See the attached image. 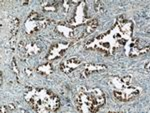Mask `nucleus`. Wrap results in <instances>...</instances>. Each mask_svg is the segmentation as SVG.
Instances as JSON below:
<instances>
[{"label":"nucleus","instance_id":"obj_1","mask_svg":"<svg viewBox=\"0 0 150 113\" xmlns=\"http://www.w3.org/2000/svg\"><path fill=\"white\" fill-rule=\"evenodd\" d=\"M132 32L133 23L123 15H120L116 18L112 28L86 41L84 48L98 50L106 56H113L131 39Z\"/></svg>","mask_w":150,"mask_h":113},{"label":"nucleus","instance_id":"obj_2","mask_svg":"<svg viewBox=\"0 0 150 113\" xmlns=\"http://www.w3.org/2000/svg\"><path fill=\"white\" fill-rule=\"evenodd\" d=\"M23 96L29 106L39 113L55 112L61 104L59 97L46 88L27 86Z\"/></svg>","mask_w":150,"mask_h":113},{"label":"nucleus","instance_id":"obj_3","mask_svg":"<svg viewBox=\"0 0 150 113\" xmlns=\"http://www.w3.org/2000/svg\"><path fill=\"white\" fill-rule=\"evenodd\" d=\"M106 96L100 88L79 87L75 97V105L78 112L93 113L97 112L105 104Z\"/></svg>","mask_w":150,"mask_h":113},{"label":"nucleus","instance_id":"obj_4","mask_svg":"<svg viewBox=\"0 0 150 113\" xmlns=\"http://www.w3.org/2000/svg\"><path fill=\"white\" fill-rule=\"evenodd\" d=\"M42 49V43L37 39H23L18 43V52L22 60L40 54Z\"/></svg>","mask_w":150,"mask_h":113},{"label":"nucleus","instance_id":"obj_5","mask_svg":"<svg viewBox=\"0 0 150 113\" xmlns=\"http://www.w3.org/2000/svg\"><path fill=\"white\" fill-rule=\"evenodd\" d=\"M50 22H51L50 19L33 11L29 14L27 19L24 22V31H25L26 34L30 35L32 33H35L37 31L46 28Z\"/></svg>","mask_w":150,"mask_h":113},{"label":"nucleus","instance_id":"obj_6","mask_svg":"<svg viewBox=\"0 0 150 113\" xmlns=\"http://www.w3.org/2000/svg\"><path fill=\"white\" fill-rule=\"evenodd\" d=\"M87 20H88L87 4L85 1H79L73 10V15L67 21V23H69L70 25L76 27V26L85 24L87 22Z\"/></svg>","mask_w":150,"mask_h":113},{"label":"nucleus","instance_id":"obj_7","mask_svg":"<svg viewBox=\"0 0 150 113\" xmlns=\"http://www.w3.org/2000/svg\"><path fill=\"white\" fill-rule=\"evenodd\" d=\"M140 92H141V90H140L139 87L133 86L130 84V85L122 88V89L114 90L113 91V95L119 101L128 102V101H131L134 98H136L140 94Z\"/></svg>","mask_w":150,"mask_h":113},{"label":"nucleus","instance_id":"obj_8","mask_svg":"<svg viewBox=\"0 0 150 113\" xmlns=\"http://www.w3.org/2000/svg\"><path fill=\"white\" fill-rule=\"evenodd\" d=\"M140 40L139 38H131L124 46L125 54L128 57H135L138 55L146 54L149 52V45L145 46L143 48H140Z\"/></svg>","mask_w":150,"mask_h":113},{"label":"nucleus","instance_id":"obj_9","mask_svg":"<svg viewBox=\"0 0 150 113\" xmlns=\"http://www.w3.org/2000/svg\"><path fill=\"white\" fill-rule=\"evenodd\" d=\"M69 46H70V42H66V41L55 43V44H53L52 46L50 47L49 51H48V53L46 55V59L55 60L57 58H60V57H62L66 53Z\"/></svg>","mask_w":150,"mask_h":113},{"label":"nucleus","instance_id":"obj_10","mask_svg":"<svg viewBox=\"0 0 150 113\" xmlns=\"http://www.w3.org/2000/svg\"><path fill=\"white\" fill-rule=\"evenodd\" d=\"M55 31L58 34L64 36L65 38H68V39H73L77 36V30L74 26L70 25L67 22H59L56 24L55 26Z\"/></svg>","mask_w":150,"mask_h":113},{"label":"nucleus","instance_id":"obj_11","mask_svg":"<svg viewBox=\"0 0 150 113\" xmlns=\"http://www.w3.org/2000/svg\"><path fill=\"white\" fill-rule=\"evenodd\" d=\"M81 63L82 61L79 58L72 57V58L65 60V61H63L60 64V70L65 74H70L72 71H74L75 69L78 68L81 65Z\"/></svg>","mask_w":150,"mask_h":113},{"label":"nucleus","instance_id":"obj_12","mask_svg":"<svg viewBox=\"0 0 150 113\" xmlns=\"http://www.w3.org/2000/svg\"><path fill=\"white\" fill-rule=\"evenodd\" d=\"M106 65L104 64H99V63H87L84 65L83 69H82L80 73L81 78H87L90 75L92 72L95 71H101V70H106Z\"/></svg>","mask_w":150,"mask_h":113},{"label":"nucleus","instance_id":"obj_13","mask_svg":"<svg viewBox=\"0 0 150 113\" xmlns=\"http://www.w3.org/2000/svg\"><path fill=\"white\" fill-rule=\"evenodd\" d=\"M110 83L113 86L114 90L122 89V88L130 85V83H131V76H124V77L113 76V77L110 78Z\"/></svg>","mask_w":150,"mask_h":113},{"label":"nucleus","instance_id":"obj_14","mask_svg":"<svg viewBox=\"0 0 150 113\" xmlns=\"http://www.w3.org/2000/svg\"><path fill=\"white\" fill-rule=\"evenodd\" d=\"M60 3L56 0H45L41 2V8L44 12H56Z\"/></svg>","mask_w":150,"mask_h":113},{"label":"nucleus","instance_id":"obj_15","mask_svg":"<svg viewBox=\"0 0 150 113\" xmlns=\"http://www.w3.org/2000/svg\"><path fill=\"white\" fill-rule=\"evenodd\" d=\"M97 27H98V19L97 18L90 19V20L86 23L85 29H84V34L81 36V38L85 37V36L91 34V33H93L94 31L97 29Z\"/></svg>","mask_w":150,"mask_h":113},{"label":"nucleus","instance_id":"obj_16","mask_svg":"<svg viewBox=\"0 0 150 113\" xmlns=\"http://www.w3.org/2000/svg\"><path fill=\"white\" fill-rule=\"evenodd\" d=\"M20 26V21L17 17H11L9 20V32H10L11 37H16L17 32Z\"/></svg>","mask_w":150,"mask_h":113},{"label":"nucleus","instance_id":"obj_17","mask_svg":"<svg viewBox=\"0 0 150 113\" xmlns=\"http://www.w3.org/2000/svg\"><path fill=\"white\" fill-rule=\"evenodd\" d=\"M37 73L41 74V75H50L53 72L52 68V64L51 63H45V64H41L36 68Z\"/></svg>","mask_w":150,"mask_h":113},{"label":"nucleus","instance_id":"obj_18","mask_svg":"<svg viewBox=\"0 0 150 113\" xmlns=\"http://www.w3.org/2000/svg\"><path fill=\"white\" fill-rule=\"evenodd\" d=\"M77 3H78V2H74V1H72V0H63V1L60 3V5L62 7V10H63L64 14H68L69 12L72 10V8H75Z\"/></svg>","mask_w":150,"mask_h":113},{"label":"nucleus","instance_id":"obj_19","mask_svg":"<svg viewBox=\"0 0 150 113\" xmlns=\"http://www.w3.org/2000/svg\"><path fill=\"white\" fill-rule=\"evenodd\" d=\"M94 9L97 12L98 14H103L106 11V7L105 4L102 1H95L94 2Z\"/></svg>","mask_w":150,"mask_h":113},{"label":"nucleus","instance_id":"obj_20","mask_svg":"<svg viewBox=\"0 0 150 113\" xmlns=\"http://www.w3.org/2000/svg\"><path fill=\"white\" fill-rule=\"evenodd\" d=\"M11 70L15 73V75H16V78H17V80H19V69H18V66H17V64H16V59L15 58H13L12 59V61H11Z\"/></svg>","mask_w":150,"mask_h":113},{"label":"nucleus","instance_id":"obj_21","mask_svg":"<svg viewBox=\"0 0 150 113\" xmlns=\"http://www.w3.org/2000/svg\"><path fill=\"white\" fill-rule=\"evenodd\" d=\"M24 72H25V74H26L27 77H31V76L33 75V71L31 70L30 68H24Z\"/></svg>","mask_w":150,"mask_h":113},{"label":"nucleus","instance_id":"obj_22","mask_svg":"<svg viewBox=\"0 0 150 113\" xmlns=\"http://www.w3.org/2000/svg\"><path fill=\"white\" fill-rule=\"evenodd\" d=\"M7 108H8V110H15L16 109L15 105H14L13 103H10V104L7 105Z\"/></svg>","mask_w":150,"mask_h":113},{"label":"nucleus","instance_id":"obj_23","mask_svg":"<svg viewBox=\"0 0 150 113\" xmlns=\"http://www.w3.org/2000/svg\"><path fill=\"white\" fill-rule=\"evenodd\" d=\"M149 65H150V61L148 60V61L145 63V66H144V68H145V70L147 71V73H149Z\"/></svg>","mask_w":150,"mask_h":113},{"label":"nucleus","instance_id":"obj_24","mask_svg":"<svg viewBox=\"0 0 150 113\" xmlns=\"http://www.w3.org/2000/svg\"><path fill=\"white\" fill-rule=\"evenodd\" d=\"M0 109H1V111L2 112H7L8 111V108H7V105H3V106H1V108H0Z\"/></svg>","mask_w":150,"mask_h":113},{"label":"nucleus","instance_id":"obj_25","mask_svg":"<svg viewBox=\"0 0 150 113\" xmlns=\"http://www.w3.org/2000/svg\"><path fill=\"white\" fill-rule=\"evenodd\" d=\"M0 83H3V73L2 72H0Z\"/></svg>","mask_w":150,"mask_h":113},{"label":"nucleus","instance_id":"obj_26","mask_svg":"<svg viewBox=\"0 0 150 113\" xmlns=\"http://www.w3.org/2000/svg\"><path fill=\"white\" fill-rule=\"evenodd\" d=\"M22 4H23V5H26V4H28V1H24Z\"/></svg>","mask_w":150,"mask_h":113}]
</instances>
